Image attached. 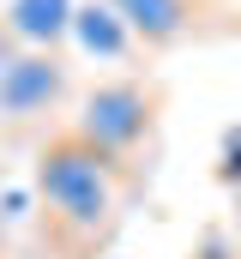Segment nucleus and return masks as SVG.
Instances as JSON below:
<instances>
[{
  "label": "nucleus",
  "mask_w": 241,
  "mask_h": 259,
  "mask_svg": "<svg viewBox=\"0 0 241 259\" xmlns=\"http://www.w3.org/2000/svg\"><path fill=\"white\" fill-rule=\"evenodd\" d=\"M36 187H43V205L66 229L97 235L109 223V211H115V163L97 145H85L78 133H60L36 157Z\"/></svg>",
  "instance_id": "nucleus-1"
},
{
  "label": "nucleus",
  "mask_w": 241,
  "mask_h": 259,
  "mask_svg": "<svg viewBox=\"0 0 241 259\" xmlns=\"http://www.w3.org/2000/svg\"><path fill=\"white\" fill-rule=\"evenodd\" d=\"M151 121H157V91H145L139 78H109V84L85 91L72 133L115 163V157H127V151L151 133Z\"/></svg>",
  "instance_id": "nucleus-2"
},
{
  "label": "nucleus",
  "mask_w": 241,
  "mask_h": 259,
  "mask_svg": "<svg viewBox=\"0 0 241 259\" xmlns=\"http://www.w3.org/2000/svg\"><path fill=\"white\" fill-rule=\"evenodd\" d=\"M66 97V66L55 49H18L12 66L0 72V115L6 121H24V115H43Z\"/></svg>",
  "instance_id": "nucleus-3"
},
{
  "label": "nucleus",
  "mask_w": 241,
  "mask_h": 259,
  "mask_svg": "<svg viewBox=\"0 0 241 259\" xmlns=\"http://www.w3.org/2000/svg\"><path fill=\"white\" fill-rule=\"evenodd\" d=\"M72 12H78V0H12L6 30L18 49H55L60 36H72Z\"/></svg>",
  "instance_id": "nucleus-4"
},
{
  "label": "nucleus",
  "mask_w": 241,
  "mask_h": 259,
  "mask_svg": "<svg viewBox=\"0 0 241 259\" xmlns=\"http://www.w3.org/2000/svg\"><path fill=\"white\" fill-rule=\"evenodd\" d=\"M120 12V24L145 42V49H169L187 36V24H193V6L187 0H109Z\"/></svg>",
  "instance_id": "nucleus-5"
},
{
  "label": "nucleus",
  "mask_w": 241,
  "mask_h": 259,
  "mask_svg": "<svg viewBox=\"0 0 241 259\" xmlns=\"http://www.w3.org/2000/svg\"><path fill=\"white\" fill-rule=\"evenodd\" d=\"M72 42H78L85 55H97V61H120L127 42H133V30L120 24V12L109 0H85V6L72 12Z\"/></svg>",
  "instance_id": "nucleus-6"
},
{
  "label": "nucleus",
  "mask_w": 241,
  "mask_h": 259,
  "mask_svg": "<svg viewBox=\"0 0 241 259\" xmlns=\"http://www.w3.org/2000/svg\"><path fill=\"white\" fill-rule=\"evenodd\" d=\"M223 175L241 181V133H229V163H223Z\"/></svg>",
  "instance_id": "nucleus-7"
},
{
  "label": "nucleus",
  "mask_w": 241,
  "mask_h": 259,
  "mask_svg": "<svg viewBox=\"0 0 241 259\" xmlns=\"http://www.w3.org/2000/svg\"><path fill=\"white\" fill-rule=\"evenodd\" d=\"M12 55H18V42H12V30H6V18H0V72L12 66Z\"/></svg>",
  "instance_id": "nucleus-8"
}]
</instances>
